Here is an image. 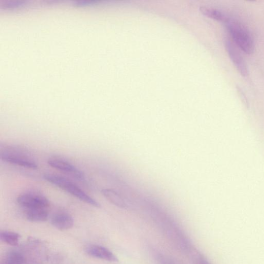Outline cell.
<instances>
[{
    "instance_id": "cell-16",
    "label": "cell",
    "mask_w": 264,
    "mask_h": 264,
    "mask_svg": "<svg viewBox=\"0 0 264 264\" xmlns=\"http://www.w3.org/2000/svg\"><path fill=\"white\" fill-rule=\"evenodd\" d=\"M96 2L89 1V0H77L76 3L79 5H88L95 3Z\"/></svg>"
},
{
    "instance_id": "cell-14",
    "label": "cell",
    "mask_w": 264,
    "mask_h": 264,
    "mask_svg": "<svg viewBox=\"0 0 264 264\" xmlns=\"http://www.w3.org/2000/svg\"><path fill=\"white\" fill-rule=\"evenodd\" d=\"M24 4V3L23 2H11L8 3L5 6L7 8H16L18 7L19 6H21Z\"/></svg>"
},
{
    "instance_id": "cell-15",
    "label": "cell",
    "mask_w": 264,
    "mask_h": 264,
    "mask_svg": "<svg viewBox=\"0 0 264 264\" xmlns=\"http://www.w3.org/2000/svg\"><path fill=\"white\" fill-rule=\"evenodd\" d=\"M237 89H238V92H239V95L242 98V100L243 101V102L245 104H247V98H246L245 95L244 94L243 90L241 89V88L240 87H237Z\"/></svg>"
},
{
    "instance_id": "cell-2",
    "label": "cell",
    "mask_w": 264,
    "mask_h": 264,
    "mask_svg": "<svg viewBox=\"0 0 264 264\" xmlns=\"http://www.w3.org/2000/svg\"><path fill=\"white\" fill-rule=\"evenodd\" d=\"M227 30L237 46L247 54L254 51V43L248 28L241 23L229 19L225 22Z\"/></svg>"
},
{
    "instance_id": "cell-7",
    "label": "cell",
    "mask_w": 264,
    "mask_h": 264,
    "mask_svg": "<svg viewBox=\"0 0 264 264\" xmlns=\"http://www.w3.org/2000/svg\"><path fill=\"white\" fill-rule=\"evenodd\" d=\"M85 251L93 257L112 262L118 261V258L112 251L102 246L89 245L85 247Z\"/></svg>"
},
{
    "instance_id": "cell-1",
    "label": "cell",
    "mask_w": 264,
    "mask_h": 264,
    "mask_svg": "<svg viewBox=\"0 0 264 264\" xmlns=\"http://www.w3.org/2000/svg\"><path fill=\"white\" fill-rule=\"evenodd\" d=\"M43 177L48 182L67 191L81 201L97 208H101L100 204L67 178L52 174H45Z\"/></svg>"
},
{
    "instance_id": "cell-17",
    "label": "cell",
    "mask_w": 264,
    "mask_h": 264,
    "mask_svg": "<svg viewBox=\"0 0 264 264\" xmlns=\"http://www.w3.org/2000/svg\"><path fill=\"white\" fill-rule=\"evenodd\" d=\"M202 264H210L208 261L205 260V259H203V261H202Z\"/></svg>"
},
{
    "instance_id": "cell-3",
    "label": "cell",
    "mask_w": 264,
    "mask_h": 264,
    "mask_svg": "<svg viewBox=\"0 0 264 264\" xmlns=\"http://www.w3.org/2000/svg\"><path fill=\"white\" fill-rule=\"evenodd\" d=\"M0 158L4 161L31 170L38 165L27 150L18 146H8L0 151Z\"/></svg>"
},
{
    "instance_id": "cell-5",
    "label": "cell",
    "mask_w": 264,
    "mask_h": 264,
    "mask_svg": "<svg viewBox=\"0 0 264 264\" xmlns=\"http://www.w3.org/2000/svg\"><path fill=\"white\" fill-rule=\"evenodd\" d=\"M49 166L67 174L75 179L83 180L85 178L84 173L73 164L65 159L58 158H50L48 160Z\"/></svg>"
},
{
    "instance_id": "cell-13",
    "label": "cell",
    "mask_w": 264,
    "mask_h": 264,
    "mask_svg": "<svg viewBox=\"0 0 264 264\" xmlns=\"http://www.w3.org/2000/svg\"><path fill=\"white\" fill-rule=\"evenodd\" d=\"M202 11L206 16L219 21L226 22L228 19L224 13L218 10L204 8Z\"/></svg>"
},
{
    "instance_id": "cell-10",
    "label": "cell",
    "mask_w": 264,
    "mask_h": 264,
    "mask_svg": "<svg viewBox=\"0 0 264 264\" xmlns=\"http://www.w3.org/2000/svg\"><path fill=\"white\" fill-rule=\"evenodd\" d=\"M48 209H34L26 210L27 219L31 222H44L49 217Z\"/></svg>"
},
{
    "instance_id": "cell-4",
    "label": "cell",
    "mask_w": 264,
    "mask_h": 264,
    "mask_svg": "<svg viewBox=\"0 0 264 264\" xmlns=\"http://www.w3.org/2000/svg\"><path fill=\"white\" fill-rule=\"evenodd\" d=\"M18 204L27 209H48L50 202L44 195L36 192H27L20 194L17 197Z\"/></svg>"
},
{
    "instance_id": "cell-6",
    "label": "cell",
    "mask_w": 264,
    "mask_h": 264,
    "mask_svg": "<svg viewBox=\"0 0 264 264\" xmlns=\"http://www.w3.org/2000/svg\"><path fill=\"white\" fill-rule=\"evenodd\" d=\"M224 43L225 47L229 57L233 61L237 70L241 76L243 77H246L248 75L247 64L235 44L228 39L225 40Z\"/></svg>"
},
{
    "instance_id": "cell-12",
    "label": "cell",
    "mask_w": 264,
    "mask_h": 264,
    "mask_svg": "<svg viewBox=\"0 0 264 264\" xmlns=\"http://www.w3.org/2000/svg\"><path fill=\"white\" fill-rule=\"evenodd\" d=\"M25 257L20 253L13 251L5 257L2 264H25Z\"/></svg>"
},
{
    "instance_id": "cell-8",
    "label": "cell",
    "mask_w": 264,
    "mask_h": 264,
    "mask_svg": "<svg viewBox=\"0 0 264 264\" xmlns=\"http://www.w3.org/2000/svg\"><path fill=\"white\" fill-rule=\"evenodd\" d=\"M51 223L58 229L65 230L73 227L74 220L70 214L64 212H59L55 213L51 217Z\"/></svg>"
},
{
    "instance_id": "cell-9",
    "label": "cell",
    "mask_w": 264,
    "mask_h": 264,
    "mask_svg": "<svg viewBox=\"0 0 264 264\" xmlns=\"http://www.w3.org/2000/svg\"><path fill=\"white\" fill-rule=\"evenodd\" d=\"M102 193L111 204L120 208H126V205L123 198L115 190L105 188L102 190Z\"/></svg>"
},
{
    "instance_id": "cell-11",
    "label": "cell",
    "mask_w": 264,
    "mask_h": 264,
    "mask_svg": "<svg viewBox=\"0 0 264 264\" xmlns=\"http://www.w3.org/2000/svg\"><path fill=\"white\" fill-rule=\"evenodd\" d=\"M20 238V236L19 234L11 231L4 230L0 234V239L3 242L12 246H18Z\"/></svg>"
}]
</instances>
